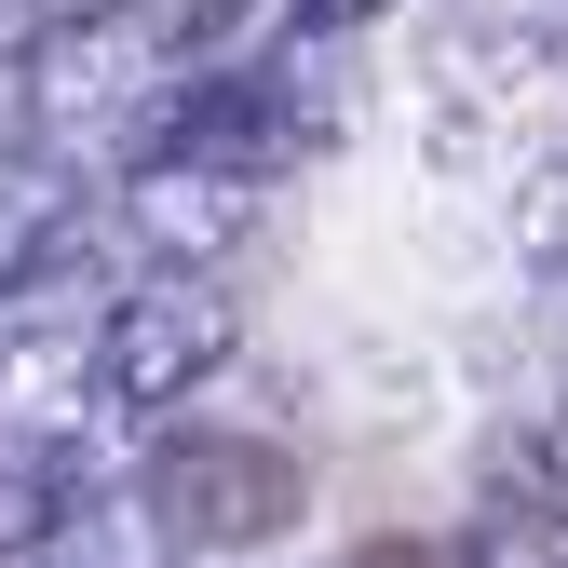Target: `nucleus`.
<instances>
[{
  "instance_id": "3",
  "label": "nucleus",
  "mask_w": 568,
  "mask_h": 568,
  "mask_svg": "<svg viewBox=\"0 0 568 568\" xmlns=\"http://www.w3.org/2000/svg\"><path fill=\"white\" fill-rule=\"evenodd\" d=\"M352 568H474V555H460V541H419V528H393V541H366Z\"/></svg>"
},
{
  "instance_id": "1",
  "label": "nucleus",
  "mask_w": 568,
  "mask_h": 568,
  "mask_svg": "<svg viewBox=\"0 0 568 568\" xmlns=\"http://www.w3.org/2000/svg\"><path fill=\"white\" fill-rule=\"evenodd\" d=\"M163 515H190L203 541H284V528H298V460L203 434V447L163 460Z\"/></svg>"
},
{
  "instance_id": "2",
  "label": "nucleus",
  "mask_w": 568,
  "mask_h": 568,
  "mask_svg": "<svg viewBox=\"0 0 568 568\" xmlns=\"http://www.w3.org/2000/svg\"><path fill=\"white\" fill-rule=\"evenodd\" d=\"M203 352H217V312H190V298H176V312H135V325H122V379L163 393V379L203 366Z\"/></svg>"
}]
</instances>
